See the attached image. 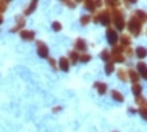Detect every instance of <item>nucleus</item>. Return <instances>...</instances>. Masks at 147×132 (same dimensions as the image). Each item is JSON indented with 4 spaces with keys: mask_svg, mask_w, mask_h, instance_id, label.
Masks as SVG:
<instances>
[{
    "mask_svg": "<svg viewBox=\"0 0 147 132\" xmlns=\"http://www.w3.org/2000/svg\"><path fill=\"white\" fill-rule=\"evenodd\" d=\"M100 5H101V1H90V0L84 1V7L89 11H94L96 7H100Z\"/></svg>",
    "mask_w": 147,
    "mask_h": 132,
    "instance_id": "nucleus-10",
    "label": "nucleus"
},
{
    "mask_svg": "<svg viewBox=\"0 0 147 132\" xmlns=\"http://www.w3.org/2000/svg\"><path fill=\"white\" fill-rule=\"evenodd\" d=\"M51 27H53L54 31H61V28H62V24H61L59 22H53Z\"/></svg>",
    "mask_w": 147,
    "mask_h": 132,
    "instance_id": "nucleus-30",
    "label": "nucleus"
},
{
    "mask_svg": "<svg viewBox=\"0 0 147 132\" xmlns=\"http://www.w3.org/2000/svg\"><path fill=\"white\" fill-rule=\"evenodd\" d=\"M92 20V16L90 15H82L80 18V23H81V26H86L88 23Z\"/></svg>",
    "mask_w": 147,
    "mask_h": 132,
    "instance_id": "nucleus-25",
    "label": "nucleus"
},
{
    "mask_svg": "<svg viewBox=\"0 0 147 132\" xmlns=\"http://www.w3.org/2000/svg\"><path fill=\"white\" fill-rule=\"evenodd\" d=\"M115 70V63L112 61H109V62H107V65H105V74H112V71Z\"/></svg>",
    "mask_w": 147,
    "mask_h": 132,
    "instance_id": "nucleus-23",
    "label": "nucleus"
},
{
    "mask_svg": "<svg viewBox=\"0 0 147 132\" xmlns=\"http://www.w3.org/2000/svg\"><path fill=\"white\" fill-rule=\"evenodd\" d=\"M1 23H3V16L0 15V24H1Z\"/></svg>",
    "mask_w": 147,
    "mask_h": 132,
    "instance_id": "nucleus-38",
    "label": "nucleus"
},
{
    "mask_svg": "<svg viewBox=\"0 0 147 132\" xmlns=\"http://www.w3.org/2000/svg\"><path fill=\"white\" fill-rule=\"evenodd\" d=\"M135 102H136V105L140 106V109L142 108H147V98H144L143 96L135 97Z\"/></svg>",
    "mask_w": 147,
    "mask_h": 132,
    "instance_id": "nucleus-16",
    "label": "nucleus"
},
{
    "mask_svg": "<svg viewBox=\"0 0 147 132\" xmlns=\"http://www.w3.org/2000/svg\"><path fill=\"white\" fill-rule=\"evenodd\" d=\"M127 74H128V78L131 79L134 84H139V78H140V75L138 74V71H135L134 69H128Z\"/></svg>",
    "mask_w": 147,
    "mask_h": 132,
    "instance_id": "nucleus-11",
    "label": "nucleus"
},
{
    "mask_svg": "<svg viewBox=\"0 0 147 132\" xmlns=\"http://www.w3.org/2000/svg\"><path fill=\"white\" fill-rule=\"evenodd\" d=\"M69 66H70V62H69V59L65 57L59 58V69L63 71H67L69 70Z\"/></svg>",
    "mask_w": 147,
    "mask_h": 132,
    "instance_id": "nucleus-13",
    "label": "nucleus"
},
{
    "mask_svg": "<svg viewBox=\"0 0 147 132\" xmlns=\"http://www.w3.org/2000/svg\"><path fill=\"white\" fill-rule=\"evenodd\" d=\"M74 51H85L86 50V42L82 38H77L74 42Z\"/></svg>",
    "mask_w": 147,
    "mask_h": 132,
    "instance_id": "nucleus-7",
    "label": "nucleus"
},
{
    "mask_svg": "<svg viewBox=\"0 0 147 132\" xmlns=\"http://www.w3.org/2000/svg\"><path fill=\"white\" fill-rule=\"evenodd\" d=\"M125 57L123 54H111V61L115 63V62H124Z\"/></svg>",
    "mask_w": 147,
    "mask_h": 132,
    "instance_id": "nucleus-21",
    "label": "nucleus"
},
{
    "mask_svg": "<svg viewBox=\"0 0 147 132\" xmlns=\"http://www.w3.org/2000/svg\"><path fill=\"white\" fill-rule=\"evenodd\" d=\"M136 69H138V74L140 77H143L144 79H147V65L144 62H139L138 65H136Z\"/></svg>",
    "mask_w": 147,
    "mask_h": 132,
    "instance_id": "nucleus-9",
    "label": "nucleus"
},
{
    "mask_svg": "<svg viewBox=\"0 0 147 132\" xmlns=\"http://www.w3.org/2000/svg\"><path fill=\"white\" fill-rule=\"evenodd\" d=\"M120 42H121V47L127 48L131 44V38H129V35H125V34H123V35L120 36Z\"/></svg>",
    "mask_w": 147,
    "mask_h": 132,
    "instance_id": "nucleus-18",
    "label": "nucleus"
},
{
    "mask_svg": "<svg viewBox=\"0 0 147 132\" xmlns=\"http://www.w3.org/2000/svg\"><path fill=\"white\" fill-rule=\"evenodd\" d=\"M107 40L109 44H116L117 43V40H119V35H117V32H116L112 27H108L107 30Z\"/></svg>",
    "mask_w": 147,
    "mask_h": 132,
    "instance_id": "nucleus-5",
    "label": "nucleus"
},
{
    "mask_svg": "<svg viewBox=\"0 0 147 132\" xmlns=\"http://www.w3.org/2000/svg\"><path fill=\"white\" fill-rule=\"evenodd\" d=\"M90 59H92V57H90L89 54H82V55H80V58H78V61H81V62H89Z\"/></svg>",
    "mask_w": 147,
    "mask_h": 132,
    "instance_id": "nucleus-28",
    "label": "nucleus"
},
{
    "mask_svg": "<svg viewBox=\"0 0 147 132\" xmlns=\"http://www.w3.org/2000/svg\"><path fill=\"white\" fill-rule=\"evenodd\" d=\"M93 86L97 89L98 94H104V93L107 92V84H104V82H94Z\"/></svg>",
    "mask_w": 147,
    "mask_h": 132,
    "instance_id": "nucleus-15",
    "label": "nucleus"
},
{
    "mask_svg": "<svg viewBox=\"0 0 147 132\" xmlns=\"http://www.w3.org/2000/svg\"><path fill=\"white\" fill-rule=\"evenodd\" d=\"M93 22L94 23H101L104 26H109L111 24V12L108 11V9H104L102 12L97 13L96 16L93 18Z\"/></svg>",
    "mask_w": 147,
    "mask_h": 132,
    "instance_id": "nucleus-2",
    "label": "nucleus"
},
{
    "mask_svg": "<svg viewBox=\"0 0 147 132\" xmlns=\"http://www.w3.org/2000/svg\"><path fill=\"white\" fill-rule=\"evenodd\" d=\"M100 58H101L102 61L109 62V61H111V53H109L108 50H102L101 53H100Z\"/></svg>",
    "mask_w": 147,
    "mask_h": 132,
    "instance_id": "nucleus-22",
    "label": "nucleus"
},
{
    "mask_svg": "<svg viewBox=\"0 0 147 132\" xmlns=\"http://www.w3.org/2000/svg\"><path fill=\"white\" fill-rule=\"evenodd\" d=\"M139 113L142 116L144 120H147V108H142V109H139Z\"/></svg>",
    "mask_w": 147,
    "mask_h": 132,
    "instance_id": "nucleus-33",
    "label": "nucleus"
},
{
    "mask_svg": "<svg viewBox=\"0 0 147 132\" xmlns=\"http://www.w3.org/2000/svg\"><path fill=\"white\" fill-rule=\"evenodd\" d=\"M127 28H128V31L132 34V35L138 36L139 34H140V31H142V24H140L134 16H131L128 24H127Z\"/></svg>",
    "mask_w": 147,
    "mask_h": 132,
    "instance_id": "nucleus-3",
    "label": "nucleus"
},
{
    "mask_svg": "<svg viewBox=\"0 0 147 132\" xmlns=\"http://www.w3.org/2000/svg\"><path fill=\"white\" fill-rule=\"evenodd\" d=\"M58 110H61V108H59V106H55L53 109V112H58Z\"/></svg>",
    "mask_w": 147,
    "mask_h": 132,
    "instance_id": "nucleus-37",
    "label": "nucleus"
},
{
    "mask_svg": "<svg viewBox=\"0 0 147 132\" xmlns=\"http://www.w3.org/2000/svg\"><path fill=\"white\" fill-rule=\"evenodd\" d=\"M36 51H38V55L42 58L49 57V47H47L43 42H40V40L36 42Z\"/></svg>",
    "mask_w": 147,
    "mask_h": 132,
    "instance_id": "nucleus-4",
    "label": "nucleus"
},
{
    "mask_svg": "<svg viewBox=\"0 0 147 132\" xmlns=\"http://www.w3.org/2000/svg\"><path fill=\"white\" fill-rule=\"evenodd\" d=\"M36 5H38V1H31L30 5H28V8L24 9V15H30V13H32L34 11H35Z\"/></svg>",
    "mask_w": 147,
    "mask_h": 132,
    "instance_id": "nucleus-20",
    "label": "nucleus"
},
{
    "mask_svg": "<svg viewBox=\"0 0 147 132\" xmlns=\"http://www.w3.org/2000/svg\"><path fill=\"white\" fill-rule=\"evenodd\" d=\"M105 4L108 5V7H112V8L115 9V8H117V5L120 4L119 1H112V0H108V1H105Z\"/></svg>",
    "mask_w": 147,
    "mask_h": 132,
    "instance_id": "nucleus-29",
    "label": "nucleus"
},
{
    "mask_svg": "<svg viewBox=\"0 0 147 132\" xmlns=\"http://www.w3.org/2000/svg\"><path fill=\"white\" fill-rule=\"evenodd\" d=\"M117 77H119V79L123 81V82L128 81V74H127V71H125L124 69H119V70H117Z\"/></svg>",
    "mask_w": 147,
    "mask_h": 132,
    "instance_id": "nucleus-19",
    "label": "nucleus"
},
{
    "mask_svg": "<svg viewBox=\"0 0 147 132\" xmlns=\"http://www.w3.org/2000/svg\"><path fill=\"white\" fill-rule=\"evenodd\" d=\"M111 96H112V98H113V100H116L117 102H123V101H124V96H123L119 90H112Z\"/></svg>",
    "mask_w": 147,
    "mask_h": 132,
    "instance_id": "nucleus-17",
    "label": "nucleus"
},
{
    "mask_svg": "<svg viewBox=\"0 0 147 132\" xmlns=\"http://www.w3.org/2000/svg\"><path fill=\"white\" fill-rule=\"evenodd\" d=\"M111 20L113 22L115 27L117 30H123L125 26V19H124V13L121 12L120 9L115 8L111 13Z\"/></svg>",
    "mask_w": 147,
    "mask_h": 132,
    "instance_id": "nucleus-1",
    "label": "nucleus"
},
{
    "mask_svg": "<svg viewBox=\"0 0 147 132\" xmlns=\"http://www.w3.org/2000/svg\"><path fill=\"white\" fill-rule=\"evenodd\" d=\"M69 58L71 59V63H77V61H78L80 55H78V53H77V51H70V53H69Z\"/></svg>",
    "mask_w": 147,
    "mask_h": 132,
    "instance_id": "nucleus-26",
    "label": "nucleus"
},
{
    "mask_svg": "<svg viewBox=\"0 0 147 132\" xmlns=\"http://www.w3.org/2000/svg\"><path fill=\"white\" fill-rule=\"evenodd\" d=\"M16 20H18V23H16V26L13 27V28H11V32H16L19 30L22 31V27H24V24H26V20H24L23 16H18Z\"/></svg>",
    "mask_w": 147,
    "mask_h": 132,
    "instance_id": "nucleus-12",
    "label": "nucleus"
},
{
    "mask_svg": "<svg viewBox=\"0 0 147 132\" xmlns=\"http://www.w3.org/2000/svg\"><path fill=\"white\" fill-rule=\"evenodd\" d=\"M47 61H49V63L51 65V67H53L54 70H55V69H57V62H55V59H54V58L47 57Z\"/></svg>",
    "mask_w": 147,
    "mask_h": 132,
    "instance_id": "nucleus-31",
    "label": "nucleus"
},
{
    "mask_svg": "<svg viewBox=\"0 0 147 132\" xmlns=\"http://www.w3.org/2000/svg\"><path fill=\"white\" fill-rule=\"evenodd\" d=\"M7 5H8V1H0V13L7 9Z\"/></svg>",
    "mask_w": 147,
    "mask_h": 132,
    "instance_id": "nucleus-32",
    "label": "nucleus"
},
{
    "mask_svg": "<svg viewBox=\"0 0 147 132\" xmlns=\"http://www.w3.org/2000/svg\"><path fill=\"white\" fill-rule=\"evenodd\" d=\"M20 38L24 40H32L35 38V32L31 30H22L20 31Z\"/></svg>",
    "mask_w": 147,
    "mask_h": 132,
    "instance_id": "nucleus-8",
    "label": "nucleus"
},
{
    "mask_svg": "<svg viewBox=\"0 0 147 132\" xmlns=\"http://www.w3.org/2000/svg\"><path fill=\"white\" fill-rule=\"evenodd\" d=\"M132 93L135 94V97L140 96V93H142V85L140 84H134L132 85Z\"/></svg>",
    "mask_w": 147,
    "mask_h": 132,
    "instance_id": "nucleus-24",
    "label": "nucleus"
},
{
    "mask_svg": "<svg viewBox=\"0 0 147 132\" xmlns=\"http://www.w3.org/2000/svg\"><path fill=\"white\" fill-rule=\"evenodd\" d=\"M124 50H125V53L128 54L129 57H132V54H134V51H132L131 48H129V47H127V48H124Z\"/></svg>",
    "mask_w": 147,
    "mask_h": 132,
    "instance_id": "nucleus-35",
    "label": "nucleus"
},
{
    "mask_svg": "<svg viewBox=\"0 0 147 132\" xmlns=\"http://www.w3.org/2000/svg\"><path fill=\"white\" fill-rule=\"evenodd\" d=\"M132 16H134L140 24H143V23L147 22V12H144L143 9H136V11L132 13Z\"/></svg>",
    "mask_w": 147,
    "mask_h": 132,
    "instance_id": "nucleus-6",
    "label": "nucleus"
},
{
    "mask_svg": "<svg viewBox=\"0 0 147 132\" xmlns=\"http://www.w3.org/2000/svg\"><path fill=\"white\" fill-rule=\"evenodd\" d=\"M123 53H124V47H121V46H115L111 51V54H123Z\"/></svg>",
    "mask_w": 147,
    "mask_h": 132,
    "instance_id": "nucleus-27",
    "label": "nucleus"
},
{
    "mask_svg": "<svg viewBox=\"0 0 147 132\" xmlns=\"http://www.w3.org/2000/svg\"><path fill=\"white\" fill-rule=\"evenodd\" d=\"M63 4H66L67 7H70V8H74V7H76V1H63Z\"/></svg>",
    "mask_w": 147,
    "mask_h": 132,
    "instance_id": "nucleus-34",
    "label": "nucleus"
},
{
    "mask_svg": "<svg viewBox=\"0 0 147 132\" xmlns=\"http://www.w3.org/2000/svg\"><path fill=\"white\" fill-rule=\"evenodd\" d=\"M129 112H131V113H136V109H134V108H129Z\"/></svg>",
    "mask_w": 147,
    "mask_h": 132,
    "instance_id": "nucleus-36",
    "label": "nucleus"
},
{
    "mask_svg": "<svg viewBox=\"0 0 147 132\" xmlns=\"http://www.w3.org/2000/svg\"><path fill=\"white\" fill-rule=\"evenodd\" d=\"M135 54H136V57L139 58V59H143V58L147 57V50L143 46H139V47H136V50H135Z\"/></svg>",
    "mask_w": 147,
    "mask_h": 132,
    "instance_id": "nucleus-14",
    "label": "nucleus"
}]
</instances>
